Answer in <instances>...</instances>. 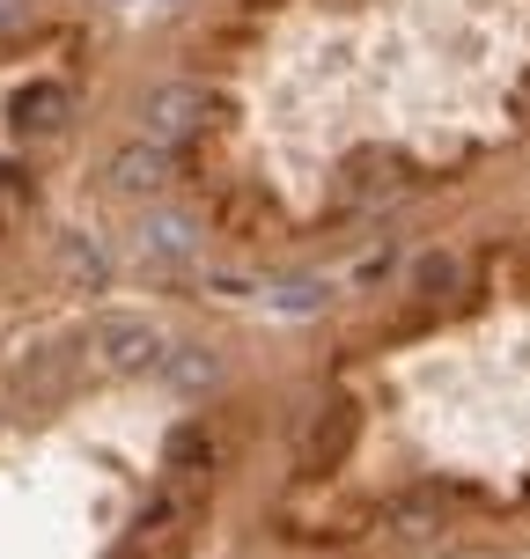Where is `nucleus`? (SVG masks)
<instances>
[{
	"instance_id": "nucleus-11",
	"label": "nucleus",
	"mask_w": 530,
	"mask_h": 559,
	"mask_svg": "<svg viewBox=\"0 0 530 559\" xmlns=\"http://www.w3.org/2000/svg\"><path fill=\"white\" fill-rule=\"evenodd\" d=\"M266 302H273V309H317V302H325V280H295V287H273Z\"/></svg>"
},
{
	"instance_id": "nucleus-9",
	"label": "nucleus",
	"mask_w": 530,
	"mask_h": 559,
	"mask_svg": "<svg viewBox=\"0 0 530 559\" xmlns=\"http://www.w3.org/2000/svg\"><path fill=\"white\" fill-rule=\"evenodd\" d=\"M457 280H464V265H457V258H449V251H427L413 265V295H420V302H449V295H457Z\"/></svg>"
},
{
	"instance_id": "nucleus-4",
	"label": "nucleus",
	"mask_w": 530,
	"mask_h": 559,
	"mask_svg": "<svg viewBox=\"0 0 530 559\" xmlns=\"http://www.w3.org/2000/svg\"><path fill=\"white\" fill-rule=\"evenodd\" d=\"M169 147H155V140H126L111 155V192H133V199H148V192H163L169 185Z\"/></svg>"
},
{
	"instance_id": "nucleus-5",
	"label": "nucleus",
	"mask_w": 530,
	"mask_h": 559,
	"mask_svg": "<svg viewBox=\"0 0 530 559\" xmlns=\"http://www.w3.org/2000/svg\"><path fill=\"white\" fill-rule=\"evenodd\" d=\"M140 258L163 265V273H177V265H192V258H199V228L177 222V214H155V222H140Z\"/></svg>"
},
{
	"instance_id": "nucleus-1",
	"label": "nucleus",
	"mask_w": 530,
	"mask_h": 559,
	"mask_svg": "<svg viewBox=\"0 0 530 559\" xmlns=\"http://www.w3.org/2000/svg\"><path fill=\"white\" fill-rule=\"evenodd\" d=\"M163 354H169V338L148 317H111V324L89 332V361L104 376H148V368H163Z\"/></svg>"
},
{
	"instance_id": "nucleus-13",
	"label": "nucleus",
	"mask_w": 530,
	"mask_h": 559,
	"mask_svg": "<svg viewBox=\"0 0 530 559\" xmlns=\"http://www.w3.org/2000/svg\"><path fill=\"white\" fill-rule=\"evenodd\" d=\"M8 206H15V185H8V177H0V222H8Z\"/></svg>"
},
{
	"instance_id": "nucleus-12",
	"label": "nucleus",
	"mask_w": 530,
	"mask_h": 559,
	"mask_svg": "<svg viewBox=\"0 0 530 559\" xmlns=\"http://www.w3.org/2000/svg\"><path fill=\"white\" fill-rule=\"evenodd\" d=\"M30 23V0H0V37H15Z\"/></svg>"
},
{
	"instance_id": "nucleus-10",
	"label": "nucleus",
	"mask_w": 530,
	"mask_h": 559,
	"mask_svg": "<svg viewBox=\"0 0 530 559\" xmlns=\"http://www.w3.org/2000/svg\"><path fill=\"white\" fill-rule=\"evenodd\" d=\"M59 265H67V280H82V287H89V280H104V258L89 251L82 236H74V243H59Z\"/></svg>"
},
{
	"instance_id": "nucleus-3",
	"label": "nucleus",
	"mask_w": 530,
	"mask_h": 559,
	"mask_svg": "<svg viewBox=\"0 0 530 559\" xmlns=\"http://www.w3.org/2000/svg\"><path fill=\"white\" fill-rule=\"evenodd\" d=\"M354 435H362V405H354V397H325L317 419L303 427V464L309 472H332L339 456L354 449Z\"/></svg>"
},
{
	"instance_id": "nucleus-2",
	"label": "nucleus",
	"mask_w": 530,
	"mask_h": 559,
	"mask_svg": "<svg viewBox=\"0 0 530 559\" xmlns=\"http://www.w3.org/2000/svg\"><path fill=\"white\" fill-rule=\"evenodd\" d=\"M207 118H214V96H207V88L163 82V88H148V104H140V140H155V147H185Z\"/></svg>"
},
{
	"instance_id": "nucleus-7",
	"label": "nucleus",
	"mask_w": 530,
	"mask_h": 559,
	"mask_svg": "<svg viewBox=\"0 0 530 559\" xmlns=\"http://www.w3.org/2000/svg\"><path fill=\"white\" fill-rule=\"evenodd\" d=\"M59 126H67V88L59 82H37V88H23V96H15V133H59Z\"/></svg>"
},
{
	"instance_id": "nucleus-6",
	"label": "nucleus",
	"mask_w": 530,
	"mask_h": 559,
	"mask_svg": "<svg viewBox=\"0 0 530 559\" xmlns=\"http://www.w3.org/2000/svg\"><path fill=\"white\" fill-rule=\"evenodd\" d=\"M155 376H163L177 397H199V391H214V383H222V361H214V354H199V346H169Z\"/></svg>"
},
{
	"instance_id": "nucleus-8",
	"label": "nucleus",
	"mask_w": 530,
	"mask_h": 559,
	"mask_svg": "<svg viewBox=\"0 0 530 559\" xmlns=\"http://www.w3.org/2000/svg\"><path fill=\"white\" fill-rule=\"evenodd\" d=\"M398 185H405L398 155H362V163L346 169V199H391Z\"/></svg>"
}]
</instances>
